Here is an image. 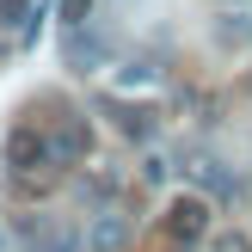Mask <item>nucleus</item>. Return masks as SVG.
<instances>
[{
  "label": "nucleus",
  "instance_id": "nucleus-1",
  "mask_svg": "<svg viewBox=\"0 0 252 252\" xmlns=\"http://www.w3.org/2000/svg\"><path fill=\"white\" fill-rule=\"evenodd\" d=\"M25 252H80V228L68 216H19Z\"/></svg>",
  "mask_w": 252,
  "mask_h": 252
},
{
  "label": "nucleus",
  "instance_id": "nucleus-2",
  "mask_svg": "<svg viewBox=\"0 0 252 252\" xmlns=\"http://www.w3.org/2000/svg\"><path fill=\"white\" fill-rule=\"evenodd\" d=\"M43 154L56 160V166H80V160L93 154V129H86L80 111H62V123L43 135Z\"/></svg>",
  "mask_w": 252,
  "mask_h": 252
},
{
  "label": "nucleus",
  "instance_id": "nucleus-3",
  "mask_svg": "<svg viewBox=\"0 0 252 252\" xmlns=\"http://www.w3.org/2000/svg\"><path fill=\"white\" fill-rule=\"evenodd\" d=\"M209 234V203L203 197H172V209H166V240L172 246H197Z\"/></svg>",
  "mask_w": 252,
  "mask_h": 252
},
{
  "label": "nucleus",
  "instance_id": "nucleus-4",
  "mask_svg": "<svg viewBox=\"0 0 252 252\" xmlns=\"http://www.w3.org/2000/svg\"><path fill=\"white\" fill-rule=\"evenodd\" d=\"M105 56H111V49L98 43L86 25H68V37H62V62H68L74 74H98V68H105Z\"/></svg>",
  "mask_w": 252,
  "mask_h": 252
},
{
  "label": "nucleus",
  "instance_id": "nucleus-5",
  "mask_svg": "<svg viewBox=\"0 0 252 252\" xmlns=\"http://www.w3.org/2000/svg\"><path fill=\"white\" fill-rule=\"evenodd\" d=\"M62 172H68V166H56V160H37V166L6 172V191H12V197H25V203H37V197H49V191L62 185Z\"/></svg>",
  "mask_w": 252,
  "mask_h": 252
},
{
  "label": "nucleus",
  "instance_id": "nucleus-6",
  "mask_svg": "<svg viewBox=\"0 0 252 252\" xmlns=\"http://www.w3.org/2000/svg\"><path fill=\"white\" fill-rule=\"evenodd\" d=\"M37 160H49V154H43V129H37V123H19V129L6 135V172L37 166Z\"/></svg>",
  "mask_w": 252,
  "mask_h": 252
},
{
  "label": "nucleus",
  "instance_id": "nucleus-7",
  "mask_svg": "<svg viewBox=\"0 0 252 252\" xmlns=\"http://www.w3.org/2000/svg\"><path fill=\"white\" fill-rule=\"evenodd\" d=\"M86 246H93V252H123V246H129V216H111V209H105V216L93 221V234H86Z\"/></svg>",
  "mask_w": 252,
  "mask_h": 252
},
{
  "label": "nucleus",
  "instance_id": "nucleus-8",
  "mask_svg": "<svg viewBox=\"0 0 252 252\" xmlns=\"http://www.w3.org/2000/svg\"><path fill=\"white\" fill-rule=\"evenodd\" d=\"M111 117H117V129L129 135V142H148V135H154V111L148 105H105Z\"/></svg>",
  "mask_w": 252,
  "mask_h": 252
},
{
  "label": "nucleus",
  "instance_id": "nucleus-9",
  "mask_svg": "<svg viewBox=\"0 0 252 252\" xmlns=\"http://www.w3.org/2000/svg\"><path fill=\"white\" fill-rule=\"evenodd\" d=\"M56 19H62V31L68 25H86L93 19V0H56Z\"/></svg>",
  "mask_w": 252,
  "mask_h": 252
},
{
  "label": "nucleus",
  "instance_id": "nucleus-10",
  "mask_svg": "<svg viewBox=\"0 0 252 252\" xmlns=\"http://www.w3.org/2000/svg\"><path fill=\"white\" fill-rule=\"evenodd\" d=\"M25 19H31V0H0V25L6 31H25Z\"/></svg>",
  "mask_w": 252,
  "mask_h": 252
},
{
  "label": "nucleus",
  "instance_id": "nucleus-11",
  "mask_svg": "<svg viewBox=\"0 0 252 252\" xmlns=\"http://www.w3.org/2000/svg\"><path fill=\"white\" fill-rule=\"evenodd\" d=\"M166 172H172V166H166L160 154H148V160H142V179H148V185H166Z\"/></svg>",
  "mask_w": 252,
  "mask_h": 252
},
{
  "label": "nucleus",
  "instance_id": "nucleus-12",
  "mask_svg": "<svg viewBox=\"0 0 252 252\" xmlns=\"http://www.w3.org/2000/svg\"><path fill=\"white\" fill-rule=\"evenodd\" d=\"M216 252H252V240H246V234H221Z\"/></svg>",
  "mask_w": 252,
  "mask_h": 252
}]
</instances>
